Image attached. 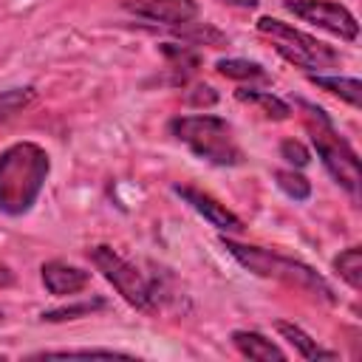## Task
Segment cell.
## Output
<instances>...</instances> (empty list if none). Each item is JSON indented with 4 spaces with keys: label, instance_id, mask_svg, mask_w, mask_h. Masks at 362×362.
Instances as JSON below:
<instances>
[{
    "label": "cell",
    "instance_id": "1",
    "mask_svg": "<svg viewBox=\"0 0 362 362\" xmlns=\"http://www.w3.org/2000/svg\"><path fill=\"white\" fill-rule=\"evenodd\" d=\"M51 173V158L37 141H14L0 153V212L25 215Z\"/></svg>",
    "mask_w": 362,
    "mask_h": 362
},
{
    "label": "cell",
    "instance_id": "2",
    "mask_svg": "<svg viewBox=\"0 0 362 362\" xmlns=\"http://www.w3.org/2000/svg\"><path fill=\"white\" fill-rule=\"evenodd\" d=\"M221 246L243 266L249 269L252 274L257 277H269V280H280L291 288H300L322 303H337V294L331 288V283L317 274L311 266L294 260V257H286V255H277V252H269V249H260V246H249V243H238L232 238H221Z\"/></svg>",
    "mask_w": 362,
    "mask_h": 362
},
{
    "label": "cell",
    "instance_id": "3",
    "mask_svg": "<svg viewBox=\"0 0 362 362\" xmlns=\"http://www.w3.org/2000/svg\"><path fill=\"white\" fill-rule=\"evenodd\" d=\"M167 130L187 144L198 158L218 164V167H238L243 161V153L232 136V127L221 116L198 113V116H175L170 119Z\"/></svg>",
    "mask_w": 362,
    "mask_h": 362
},
{
    "label": "cell",
    "instance_id": "4",
    "mask_svg": "<svg viewBox=\"0 0 362 362\" xmlns=\"http://www.w3.org/2000/svg\"><path fill=\"white\" fill-rule=\"evenodd\" d=\"M300 107L305 110L303 113L305 130L311 136V144H314L317 156L322 158V167L328 170V175L342 189H348L356 198L359 195V158H356V150L337 133L334 122L325 116L322 107L308 105V102H300Z\"/></svg>",
    "mask_w": 362,
    "mask_h": 362
},
{
    "label": "cell",
    "instance_id": "5",
    "mask_svg": "<svg viewBox=\"0 0 362 362\" xmlns=\"http://www.w3.org/2000/svg\"><path fill=\"white\" fill-rule=\"evenodd\" d=\"M88 257L90 263L96 266V272H102V277L139 311H147V314H156L161 308V286L147 277L136 263L124 260L116 249L110 246H90L88 249Z\"/></svg>",
    "mask_w": 362,
    "mask_h": 362
},
{
    "label": "cell",
    "instance_id": "6",
    "mask_svg": "<svg viewBox=\"0 0 362 362\" xmlns=\"http://www.w3.org/2000/svg\"><path fill=\"white\" fill-rule=\"evenodd\" d=\"M257 31L274 45V51L286 62H291V65H297V68H303L308 74H322V71L337 68L342 62L339 51H334L331 45L320 42L317 37H311V34L283 23V20L260 17L257 20Z\"/></svg>",
    "mask_w": 362,
    "mask_h": 362
},
{
    "label": "cell",
    "instance_id": "7",
    "mask_svg": "<svg viewBox=\"0 0 362 362\" xmlns=\"http://www.w3.org/2000/svg\"><path fill=\"white\" fill-rule=\"evenodd\" d=\"M283 6L294 17H300L303 23H311V25H317V28H322L339 40L354 42L359 37L356 17L339 3H331V0H283Z\"/></svg>",
    "mask_w": 362,
    "mask_h": 362
},
{
    "label": "cell",
    "instance_id": "8",
    "mask_svg": "<svg viewBox=\"0 0 362 362\" xmlns=\"http://www.w3.org/2000/svg\"><path fill=\"white\" fill-rule=\"evenodd\" d=\"M124 8L133 11L136 17L164 23V25H173V28L184 25V23H192L198 17V3L195 0H127Z\"/></svg>",
    "mask_w": 362,
    "mask_h": 362
},
{
    "label": "cell",
    "instance_id": "9",
    "mask_svg": "<svg viewBox=\"0 0 362 362\" xmlns=\"http://www.w3.org/2000/svg\"><path fill=\"white\" fill-rule=\"evenodd\" d=\"M175 192H178L198 215H204L212 226H218L221 232H243V221H240L232 209H226V204H221L218 198H212L209 192H204V189H198V187H192V184H175Z\"/></svg>",
    "mask_w": 362,
    "mask_h": 362
},
{
    "label": "cell",
    "instance_id": "10",
    "mask_svg": "<svg viewBox=\"0 0 362 362\" xmlns=\"http://www.w3.org/2000/svg\"><path fill=\"white\" fill-rule=\"evenodd\" d=\"M40 277H42V286L54 297H71V294H79V291H85L90 286V272H85V269H79L74 263H65V260L42 263Z\"/></svg>",
    "mask_w": 362,
    "mask_h": 362
},
{
    "label": "cell",
    "instance_id": "11",
    "mask_svg": "<svg viewBox=\"0 0 362 362\" xmlns=\"http://www.w3.org/2000/svg\"><path fill=\"white\" fill-rule=\"evenodd\" d=\"M232 345L249 359H260V362H272V359L283 362L286 359V351L257 331H232Z\"/></svg>",
    "mask_w": 362,
    "mask_h": 362
},
{
    "label": "cell",
    "instance_id": "12",
    "mask_svg": "<svg viewBox=\"0 0 362 362\" xmlns=\"http://www.w3.org/2000/svg\"><path fill=\"white\" fill-rule=\"evenodd\" d=\"M274 328H277V334H280L283 339H288V342L294 345V351H297L303 359H337V356H339L337 351L322 348L317 339H311V337H308L300 325H294V322L280 320V322H274Z\"/></svg>",
    "mask_w": 362,
    "mask_h": 362
},
{
    "label": "cell",
    "instance_id": "13",
    "mask_svg": "<svg viewBox=\"0 0 362 362\" xmlns=\"http://www.w3.org/2000/svg\"><path fill=\"white\" fill-rule=\"evenodd\" d=\"M240 102H249V105H255V107H260V113L263 116H269V119H288V113H291V105L288 102H283L280 96H274V93H269V90H252V88H240L238 93H235Z\"/></svg>",
    "mask_w": 362,
    "mask_h": 362
},
{
    "label": "cell",
    "instance_id": "14",
    "mask_svg": "<svg viewBox=\"0 0 362 362\" xmlns=\"http://www.w3.org/2000/svg\"><path fill=\"white\" fill-rule=\"evenodd\" d=\"M311 82H314L317 88H322V90H328V93L345 99L351 107H359V93H362L359 79H351V76H320V74H314Z\"/></svg>",
    "mask_w": 362,
    "mask_h": 362
},
{
    "label": "cell",
    "instance_id": "15",
    "mask_svg": "<svg viewBox=\"0 0 362 362\" xmlns=\"http://www.w3.org/2000/svg\"><path fill=\"white\" fill-rule=\"evenodd\" d=\"M334 269L354 291L362 288V252H359V246H348L345 252H339L334 260Z\"/></svg>",
    "mask_w": 362,
    "mask_h": 362
},
{
    "label": "cell",
    "instance_id": "16",
    "mask_svg": "<svg viewBox=\"0 0 362 362\" xmlns=\"http://www.w3.org/2000/svg\"><path fill=\"white\" fill-rule=\"evenodd\" d=\"M175 31H178V37L181 40H187V42H192V45H226L229 40H226V34H221L218 28H212V25H204V23H184V25H175Z\"/></svg>",
    "mask_w": 362,
    "mask_h": 362
},
{
    "label": "cell",
    "instance_id": "17",
    "mask_svg": "<svg viewBox=\"0 0 362 362\" xmlns=\"http://www.w3.org/2000/svg\"><path fill=\"white\" fill-rule=\"evenodd\" d=\"M215 68L229 79H266V71L249 59H218Z\"/></svg>",
    "mask_w": 362,
    "mask_h": 362
},
{
    "label": "cell",
    "instance_id": "18",
    "mask_svg": "<svg viewBox=\"0 0 362 362\" xmlns=\"http://www.w3.org/2000/svg\"><path fill=\"white\" fill-rule=\"evenodd\" d=\"M274 178H277V187H280L288 198H294V201H305V198L311 195V181H308L305 175L294 173V170H277Z\"/></svg>",
    "mask_w": 362,
    "mask_h": 362
},
{
    "label": "cell",
    "instance_id": "19",
    "mask_svg": "<svg viewBox=\"0 0 362 362\" xmlns=\"http://www.w3.org/2000/svg\"><path fill=\"white\" fill-rule=\"evenodd\" d=\"M45 356H62V359H76V356H130L124 351H113V348H57V351H37L31 354V359H45Z\"/></svg>",
    "mask_w": 362,
    "mask_h": 362
},
{
    "label": "cell",
    "instance_id": "20",
    "mask_svg": "<svg viewBox=\"0 0 362 362\" xmlns=\"http://www.w3.org/2000/svg\"><path fill=\"white\" fill-rule=\"evenodd\" d=\"M34 99V88H14V90H6L0 96V122L11 119L14 113H20L28 102Z\"/></svg>",
    "mask_w": 362,
    "mask_h": 362
},
{
    "label": "cell",
    "instance_id": "21",
    "mask_svg": "<svg viewBox=\"0 0 362 362\" xmlns=\"http://www.w3.org/2000/svg\"><path fill=\"white\" fill-rule=\"evenodd\" d=\"M96 308H105V300H85L76 305H65V308H54V311H42V320L48 322H59V320H76L82 314H93Z\"/></svg>",
    "mask_w": 362,
    "mask_h": 362
},
{
    "label": "cell",
    "instance_id": "22",
    "mask_svg": "<svg viewBox=\"0 0 362 362\" xmlns=\"http://www.w3.org/2000/svg\"><path fill=\"white\" fill-rule=\"evenodd\" d=\"M280 156H283L288 164H294V167H305V164L311 161L308 150H305L303 141H297V139H286V141H280Z\"/></svg>",
    "mask_w": 362,
    "mask_h": 362
},
{
    "label": "cell",
    "instance_id": "23",
    "mask_svg": "<svg viewBox=\"0 0 362 362\" xmlns=\"http://www.w3.org/2000/svg\"><path fill=\"white\" fill-rule=\"evenodd\" d=\"M187 99H189V105H212V102L218 99V93H215L209 85H198L195 93H189Z\"/></svg>",
    "mask_w": 362,
    "mask_h": 362
},
{
    "label": "cell",
    "instance_id": "24",
    "mask_svg": "<svg viewBox=\"0 0 362 362\" xmlns=\"http://www.w3.org/2000/svg\"><path fill=\"white\" fill-rule=\"evenodd\" d=\"M8 286H14V272L6 263H0V288H8Z\"/></svg>",
    "mask_w": 362,
    "mask_h": 362
},
{
    "label": "cell",
    "instance_id": "25",
    "mask_svg": "<svg viewBox=\"0 0 362 362\" xmlns=\"http://www.w3.org/2000/svg\"><path fill=\"white\" fill-rule=\"evenodd\" d=\"M226 6H238V8H255L260 0H223Z\"/></svg>",
    "mask_w": 362,
    "mask_h": 362
},
{
    "label": "cell",
    "instance_id": "26",
    "mask_svg": "<svg viewBox=\"0 0 362 362\" xmlns=\"http://www.w3.org/2000/svg\"><path fill=\"white\" fill-rule=\"evenodd\" d=\"M0 317H3V314H0Z\"/></svg>",
    "mask_w": 362,
    "mask_h": 362
}]
</instances>
